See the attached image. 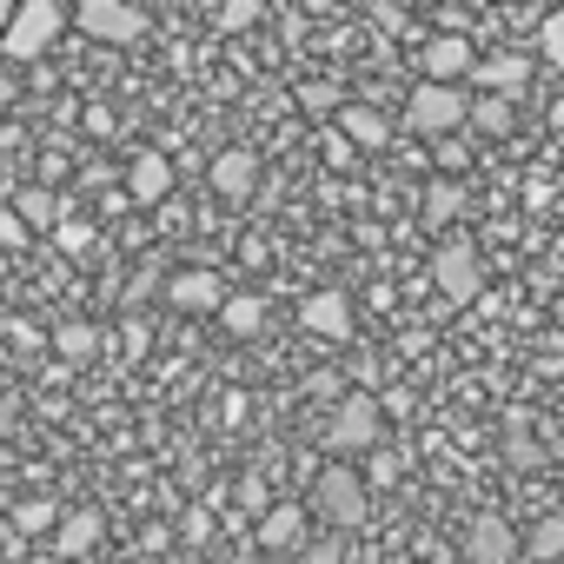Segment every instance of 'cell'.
<instances>
[{
	"instance_id": "cell-15",
	"label": "cell",
	"mask_w": 564,
	"mask_h": 564,
	"mask_svg": "<svg viewBox=\"0 0 564 564\" xmlns=\"http://www.w3.org/2000/svg\"><path fill=\"white\" fill-rule=\"evenodd\" d=\"M219 326H226L232 339H259V333H265V300H259V293H226V300H219Z\"/></svg>"
},
{
	"instance_id": "cell-20",
	"label": "cell",
	"mask_w": 564,
	"mask_h": 564,
	"mask_svg": "<svg viewBox=\"0 0 564 564\" xmlns=\"http://www.w3.org/2000/svg\"><path fill=\"white\" fill-rule=\"evenodd\" d=\"M518 551H524V557H538V564H551V557L564 551V518H538V524L518 538Z\"/></svg>"
},
{
	"instance_id": "cell-34",
	"label": "cell",
	"mask_w": 564,
	"mask_h": 564,
	"mask_svg": "<svg viewBox=\"0 0 564 564\" xmlns=\"http://www.w3.org/2000/svg\"><path fill=\"white\" fill-rule=\"evenodd\" d=\"M239 564H246V557H239Z\"/></svg>"
},
{
	"instance_id": "cell-10",
	"label": "cell",
	"mask_w": 564,
	"mask_h": 564,
	"mask_svg": "<svg viewBox=\"0 0 564 564\" xmlns=\"http://www.w3.org/2000/svg\"><path fill=\"white\" fill-rule=\"evenodd\" d=\"M300 326L319 333V339H352V300L346 293H313L300 306Z\"/></svg>"
},
{
	"instance_id": "cell-13",
	"label": "cell",
	"mask_w": 564,
	"mask_h": 564,
	"mask_svg": "<svg viewBox=\"0 0 564 564\" xmlns=\"http://www.w3.org/2000/svg\"><path fill=\"white\" fill-rule=\"evenodd\" d=\"M213 186H219L226 199H246V193L259 186V160H252L246 147H226V153H213Z\"/></svg>"
},
{
	"instance_id": "cell-32",
	"label": "cell",
	"mask_w": 564,
	"mask_h": 564,
	"mask_svg": "<svg viewBox=\"0 0 564 564\" xmlns=\"http://www.w3.org/2000/svg\"><path fill=\"white\" fill-rule=\"evenodd\" d=\"M8 100H14V74H8V67H0V107H8Z\"/></svg>"
},
{
	"instance_id": "cell-8",
	"label": "cell",
	"mask_w": 564,
	"mask_h": 564,
	"mask_svg": "<svg viewBox=\"0 0 564 564\" xmlns=\"http://www.w3.org/2000/svg\"><path fill=\"white\" fill-rule=\"evenodd\" d=\"M166 300H173L180 313H219L226 286H219V272L193 265V272H173V279H166Z\"/></svg>"
},
{
	"instance_id": "cell-22",
	"label": "cell",
	"mask_w": 564,
	"mask_h": 564,
	"mask_svg": "<svg viewBox=\"0 0 564 564\" xmlns=\"http://www.w3.org/2000/svg\"><path fill=\"white\" fill-rule=\"evenodd\" d=\"M54 346H61V359H94V346H100V333H94L87 319H67V326L54 333Z\"/></svg>"
},
{
	"instance_id": "cell-19",
	"label": "cell",
	"mask_w": 564,
	"mask_h": 564,
	"mask_svg": "<svg viewBox=\"0 0 564 564\" xmlns=\"http://www.w3.org/2000/svg\"><path fill=\"white\" fill-rule=\"evenodd\" d=\"M458 213H465V186H458V180H432V186H425V219H432V226H452Z\"/></svg>"
},
{
	"instance_id": "cell-25",
	"label": "cell",
	"mask_w": 564,
	"mask_h": 564,
	"mask_svg": "<svg viewBox=\"0 0 564 564\" xmlns=\"http://www.w3.org/2000/svg\"><path fill=\"white\" fill-rule=\"evenodd\" d=\"M259 14H265L259 0H226V8H219V28H226V34H239V28H252Z\"/></svg>"
},
{
	"instance_id": "cell-28",
	"label": "cell",
	"mask_w": 564,
	"mask_h": 564,
	"mask_svg": "<svg viewBox=\"0 0 564 564\" xmlns=\"http://www.w3.org/2000/svg\"><path fill=\"white\" fill-rule=\"evenodd\" d=\"M239 505L259 518V511H265V485H259V478H239Z\"/></svg>"
},
{
	"instance_id": "cell-30",
	"label": "cell",
	"mask_w": 564,
	"mask_h": 564,
	"mask_svg": "<svg viewBox=\"0 0 564 564\" xmlns=\"http://www.w3.org/2000/svg\"><path fill=\"white\" fill-rule=\"evenodd\" d=\"M438 166L458 173V166H465V147H458V140H438ZM445 173H438V180H445Z\"/></svg>"
},
{
	"instance_id": "cell-9",
	"label": "cell",
	"mask_w": 564,
	"mask_h": 564,
	"mask_svg": "<svg viewBox=\"0 0 564 564\" xmlns=\"http://www.w3.org/2000/svg\"><path fill=\"white\" fill-rule=\"evenodd\" d=\"M518 557V531L505 518H478L465 531V564H511Z\"/></svg>"
},
{
	"instance_id": "cell-12",
	"label": "cell",
	"mask_w": 564,
	"mask_h": 564,
	"mask_svg": "<svg viewBox=\"0 0 564 564\" xmlns=\"http://www.w3.org/2000/svg\"><path fill=\"white\" fill-rule=\"evenodd\" d=\"M259 544L265 551H306V511L300 505H265L259 511Z\"/></svg>"
},
{
	"instance_id": "cell-2",
	"label": "cell",
	"mask_w": 564,
	"mask_h": 564,
	"mask_svg": "<svg viewBox=\"0 0 564 564\" xmlns=\"http://www.w3.org/2000/svg\"><path fill=\"white\" fill-rule=\"evenodd\" d=\"M465 107H471V94H465V87L419 80V87H412V100H405V127H412V133H425V140H452V133L465 127Z\"/></svg>"
},
{
	"instance_id": "cell-27",
	"label": "cell",
	"mask_w": 564,
	"mask_h": 564,
	"mask_svg": "<svg viewBox=\"0 0 564 564\" xmlns=\"http://www.w3.org/2000/svg\"><path fill=\"white\" fill-rule=\"evenodd\" d=\"M54 239H61V252H87V226H80V219H61Z\"/></svg>"
},
{
	"instance_id": "cell-16",
	"label": "cell",
	"mask_w": 564,
	"mask_h": 564,
	"mask_svg": "<svg viewBox=\"0 0 564 564\" xmlns=\"http://www.w3.org/2000/svg\"><path fill=\"white\" fill-rule=\"evenodd\" d=\"M94 544H100V511H61L54 518V551L61 557H80Z\"/></svg>"
},
{
	"instance_id": "cell-11",
	"label": "cell",
	"mask_w": 564,
	"mask_h": 564,
	"mask_svg": "<svg viewBox=\"0 0 564 564\" xmlns=\"http://www.w3.org/2000/svg\"><path fill=\"white\" fill-rule=\"evenodd\" d=\"M80 28L94 34V41H140V14L133 8H120V0H87V8H80Z\"/></svg>"
},
{
	"instance_id": "cell-1",
	"label": "cell",
	"mask_w": 564,
	"mask_h": 564,
	"mask_svg": "<svg viewBox=\"0 0 564 564\" xmlns=\"http://www.w3.org/2000/svg\"><path fill=\"white\" fill-rule=\"evenodd\" d=\"M379 438H386V412H379V399H372V392H352V399L333 412V425H326V452H333V465L366 458Z\"/></svg>"
},
{
	"instance_id": "cell-33",
	"label": "cell",
	"mask_w": 564,
	"mask_h": 564,
	"mask_svg": "<svg viewBox=\"0 0 564 564\" xmlns=\"http://www.w3.org/2000/svg\"><path fill=\"white\" fill-rule=\"evenodd\" d=\"M8 425H14V405H8V399H0V438H8Z\"/></svg>"
},
{
	"instance_id": "cell-31",
	"label": "cell",
	"mask_w": 564,
	"mask_h": 564,
	"mask_svg": "<svg viewBox=\"0 0 564 564\" xmlns=\"http://www.w3.org/2000/svg\"><path fill=\"white\" fill-rule=\"evenodd\" d=\"M505 452H511V465H538V445H531L524 432H511V445H505Z\"/></svg>"
},
{
	"instance_id": "cell-23",
	"label": "cell",
	"mask_w": 564,
	"mask_h": 564,
	"mask_svg": "<svg viewBox=\"0 0 564 564\" xmlns=\"http://www.w3.org/2000/svg\"><path fill=\"white\" fill-rule=\"evenodd\" d=\"M538 61H564V14L538 21Z\"/></svg>"
},
{
	"instance_id": "cell-14",
	"label": "cell",
	"mask_w": 564,
	"mask_h": 564,
	"mask_svg": "<svg viewBox=\"0 0 564 564\" xmlns=\"http://www.w3.org/2000/svg\"><path fill=\"white\" fill-rule=\"evenodd\" d=\"M339 140H346V147H386V140H392V120H386L379 107H352V100H346V107H339Z\"/></svg>"
},
{
	"instance_id": "cell-29",
	"label": "cell",
	"mask_w": 564,
	"mask_h": 564,
	"mask_svg": "<svg viewBox=\"0 0 564 564\" xmlns=\"http://www.w3.org/2000/svg\"><path fill=\"white\" fill-rule=\"evenodd\" d=\"M54 518H61V511H54V505H21V524H28V531H47V524H54Z\"/></svg>"
},
{
	"instance_id": "cell-5",
	"label": "cell",
	"mask_w": 564,
	"mask_h": 564,
	"mask_svg": "<svg viewBox=\"0 0 564 564\" xmlns=\"http://www.w3.org/2000/svg\"><path fill=\"white\" fill-rule=\"evenodd\" d=\"M313 511H319L326 524L352 531V524L366 518V478H359L352 465H319V478H313Z\"/></svg>"
},
{
	"instance_id": "cell-24",
	"label": "cell",
	"mask_w": 564,
	"mask_h": 564,
	"mask_svg": "<svg viewBox=\"0 0 564 564\" xmlns=\"http://www.w3.org/2000/svg\"><path fill=\"white\" fill-rule=\"evenodd\" d=\"M300 107H313V113H339L346 100H339V87H326V80H306V87H300Z\"/></svg>"
},
{
	"instance_id": "cell-17",
	"label": "cell",
	"mask_w": 564,
	"mask_h": 564,
	"mask_svg": "<svg viewBox=\"0 0 564 564\" xmlns=\"http://www.w3.org/2000/svg\"><path fill=\"white\" fill-rule=\"evenodd\" d=\"M166 186H173V166H166L160 153H140V160L127 166V193H133L140 206H153V199H166Z\"/></svg>"
},
{
	"instance_id": "cell-18",
	"label": "cell",
	"mask_w": 564,
	"mask_h": 564,
	"mask_svg": "<svg viewBox=\"0 0 564 564\" xmlns=\"http://www.w3.org/2000/svg\"><path fill=\"white\" fill-rule=\"evenodd\" d=\"M465 127H478V133L505 140V133L518 127V100H491V94H478V100L465 107Z\"/></svg>"
},
{
	"instance_id": "cell-4",
	"label": "cell",
	"mask_w": 564,
	"mask_h": 564,
	"mask_svg": "<svg viewBox=\"0 0 564 564\" xmlns=\"http://www.w3.org/2000/svg\"><path fill=\"white\" fill-rule=\"evenodd\" d=\"M61 28H67V8L61 0H21V8L8 14V47L14 61H34V54H47L54 41H61Z\"/></svg>"
},
{
	"instance_id": "cell-7",
	"label": "cell",
	"mask_w": 564,
	"mask_h": 564,
	"mask_svg": "<svg viewBox=\"0 0 564 564\" xmlns=\"http://www.w3.org/2000/svg\"><path fill=\"white\" fill-rule=\"evenodd\" d=\"M465 80H478L491 100H518V94L531 87V61H524V54H491V61H471Z\"/></svg>"
},
{
	"instance_id": "cell-21",
	"label": "cell",
	"mask_w": 564,
	"mask_h": 564,
	"mask_svg": "<svg viewBox=\"0 0 564 564\" xmlns=\"http://www.w3.org/2000/svg\"><path fill=\"white\" fill-rule=\"evenodd\" d=\"M14 213H21V232H28V226H61V199H54V186H28Z\"/></svg>"
},
{
	"instance_id": "cell-26",
	"label": "cell",
	"mask_w": 564,
	"mask_h": 564,
	"mask_svg": "<svg viewBox=\"0 0 564 564\" xmlns=\"http://www.w3.org/2000/svg\"><path fill=\"white\" fill-rule=\"evenodd\" d=\"M300 564H346V551H339V538H319V544L300 551Z\"/></svg>"
},
{
	"instance_id": "cell-6",
	"label": "cell",
	"mask_w": 564,
	"mask_h": 564,
	"mask_svg": "<svg viewBox=\"0 0 564 564\" xmlns=\"http://www.w3.org/2000/svg\"><path fill=\"white\" fill-rule=\"evenodd\" d=\"M425 80H438V87H465V74H471V41L465 34H438V41H425Z\"/></svg>"
},
{
	"instance_id": "cell-3",
	"label": "cell",
	"mask_w": 564,
	"mask_h": 564,
	"mask_svg": "<svg viewBox=\"0 0 564 564\" xmlns=\"http://www.w3.org/2000/svg\"><path fill=\"white\" fill-rule=\"evenodd\" d=\"M432 286L452 306H471L485 293V259H478L471 239H438V252H432Z\"/></svg>"
}]
</instances>
